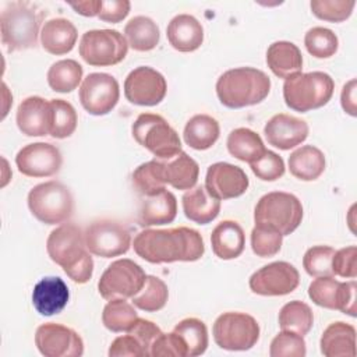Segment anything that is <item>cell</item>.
Segmentation results:
<instances>
[{
	"mask_svg": "<svg viewBox=\"0 0 357 357\" xmlns=\"http://www.w3.org/2000/svg\"><path fill=\"white\" fill-rule=\"evenodd\" d=\"M132 247L138 257L151 264L194 262L205 252L202 236L185 226L145 229L135 236Z\"/></svg>",
	"mask_w": 357,
	"mask_h": 357,
	"instance_id": "1",
	"label": "cell"
},
{
	"mask_svg": "<svg viewBox=\"0 0 357 357\" xmlns=\"http://www.w3.org/2000/svg\"><path fill=\"white\" fill-rule=\"evenodd\" d=\"M50 259L78 284L86 283L93 273V259L86 247L85 233L74 223H64L50 231L46 240Z\"/></svg>",
	"mask_w": 357,
	"mask_h": 357,
	"instance_id": "2",
	"label": "cell"
},
{
	"mask_svg": "<svg viewBox=\"0 0 357 357\" xmlns=\"http://www.w3.org/2000/svg\"><path fill=\"white\" fill-rule=\"evenodd\" d=\"M271 91V78L254 67H237L225 71L216 81V95L229 109H241L261 103Z\"/></svg>",
	"mask_w": 357,
	"mask_h": 357,
	"instance_id": "3",
	"label": "cell"
},
{
	"mask_svg": "<svg viewBox=\"0 0 357 357\" xmlns=\"http://www.w3.org/2000/svg\"><path fill=\"white\" fill-rule=\"evenodd\" d=\"M43 11L26 1L8 4L0 15L1 42L8 52H18L35 47Z\"/></svg>",
	"mask_w": 357,
	"mask_h": 357,
	"instance_id": "4",
	"label": "cell"
},
{
	"mask_svg": "<svg viewBox=\"0 0 357 357\" xmlns=\"http://www.w3.org/2000/svg\"><path fill=\"white\" fill-rule=\"evenodd\" d=\"M335 91L332 77L324 71L298 73L284 79L283 99L291 110L305 113L325 106Z\"/></svg>",
	"mask_w": 357,
	"mask_h": 357,
	"instance_id": "5",
	"label": "cell"
},
{
	"mask_svg": "<svg viewBox=\"0 0 357 357\" xmlns=\"http://www.w3.org/2000/svg\"><path fill=\"white\" fill-rule=\"evenodd\" d=\"M303 220V205L300 199L284 191H272L259 198L254 209L257 226L278 230L282 236L293 233Z\"/></svg>",
	"mask_w": 357,
	"mask_h": 357,
	"instance_id": "6",
	"label": "cell"
},
{
	"mask_svg": "<svg viewBox=\"0 0 357 357\" xmlns=\"http://www.w3.org/2000/svg\"><path fill=\"white\" fill-rule=\"evenodd\" d=\"M131 134L156 159L167 160L181 152L177 131L160 114L141 113L131 126Z\"/></svg>",
	"mask_w": 357,
	"mask_h": 357,
	"instance_id": "7",
	"label": "cell"
},
{
	"mask_svg": "<svg viewBox=\"0 0 357 357\" xmlns=\"http://www.w3.org/2000/svg\"><path fill=\"white\" fill-rule=\"evenodd\" d=\"M28 208L39 222L59 225L73 216L74 198L68 187L60 181L50 180L31 188Z\"/></svg>",
	"mask_w": 357,
	"mask_h": 357,
	"instance_id": "8",
	"label": "cell"
},
{
	"mask_svg": "<svg viewBox=\"0 0 357 357\" xmlns=\"http://www.w3.org/2000/svg\"><path fill=\"white\" fill-rule=\"evenodd\" d=\"M215 343L229 351H244L254 347L259 339L257 319L245 312H223L213 322Z\"/></svg>",
	"mask_w": 357,
	"mask_h": 357,
	"instance_id": "9",
	"label": "cell"
},
{
	"mask_svg": "<svg viewBox=\"0 0 357 357\" xmlns=\"http://www.w3.org/2000/svg\"><path fill=\"white\" fill-rule=\"evenodd\" d=\"M79 56L93 67L119 64L128 52V43L123 33L116 29H91L79 40Z\"/></svg>",
	"mask_w": 357,
	"mask_h": 357,
	"instance_id": "10",
	"label": "cell"
},
{
	"mask_svg": "<svg viewBox=\"0 0 357 357\" xmlns=\"http://www.w3.org/2000/svg\"><path fill=\"white\" fill-rule=\"evenodd\" d=\"M144 269L128 258L113 261L98 282V291L105 300L132 298L144 286Z\"/></svg>",
	"mask_w": 357,
	"mask_h": 357,
	"instance_id": "11",
	"label": "cell"
},
{
	"mask_svg": "<svg viewBox=\"0 0 357 357\" xmlns=\"http://www.w3.org/2000/svg\"><path fill=\"white\" fill-rule=\"evenodd\" d=\"M85 241L91 254L112 258L126 254L131 245V234L116 220L102 219L92 222L85 230Z\"/></svg>",
	"mask_w": 357,
	"mask_h": 357,
	"instance_id": "12",
	"label": "cell"
},
{
	"mask_svg": "<svg viewBox=\"0 0 357 357\" xmlns=\"http://www.w3.org/2000/svg\"><path fill=\"white\" fill-rule=\"evenodd\" d=\"M79 102L92 116L110 113L119 102L120 88L117 79L106 73L88 74L79 86Z\"/></svg>",
	"mask_w": 357,
	"mask_h": 357,
	"instance_id": "13",
	"label": "cell"
},
{
	"mask_svg": "<svg viewBox=\"0 0 357 357\" xmlns=\"http://www.w3.org/2000/svg\"><path fill=\"white\" fill-rule=\"evenodd\" d=\"M356 280L339 282L332 276H321L310 283L308 296L319 307L356 317Z\"/></svg>",
	"mask_w": 357,
	"mask_h": 357,
	"instance_id": "14",
	"label": "cell"
},
{
	"mask_svg": "<svg viewBox=\"0 0 357 357\" xmlns=\"http://www.w3.org/2000/svg\"><path fill=\"white\" fill-rule=\"evenodd\" d=\"M167 91L165 77L149 66L135 67L128 73L124 81V95L127 100L138 106L159 105Z\"/></svg>",
	"mask_w": 357,
	"mask_h": 357,
	"instance_id": "15",
	"label": "cell"
},
{
	"mask_svg": "<svg viewBox=\"0 0 357 357\" xmlns=\"http://www.w3.org/2000/svg\"><path fill=\"white\" fill-rule=\"evenodd\" d=\"M300 273L294 265L286 261L271 262L255 271L250 280V289L259 296H286L297 289Z\"/></svg>",
	"mask_w": 357,
	"mask_h": 357,
	"instance_id": "16",
	"label": "cell"
},
{
	"mask_svg": "<svg viewBox=\"0 0 357 357\" xmlns=\"http://www.w3.org/2000/svg\"><path fill=\"white\" fill-rule=\"evenodd\" d=\"M35 344L45 357H81L84 354L82 337L74 329L56 322L38 326Z\"/></svg>",
	"mask_w": 357,
	"mask_h": 357,
	"instance_id": "17",
	"label": "cell"
},
{
	"mask_svg": "<svg viewBox=\"0 0 357 357\" xmlns=\"http://www.w3.org/2000/svg\"><path fill=\"white\" fill-rule=\"evenodd\" d=\"M15 165L24 176L50 177L60 172L63 156L60 149L53 144L33 142L18 151Z\"/></svg>",
	"mask_w": 357,
	"mask_h": 357,
	"instance_id": "18",
	"label": "cell"
},
{
	"mask_svg": "<svg viewBox=\"0 0 357 357\" xmlns=\"http://www.w3.org/2000/svg\"><path fill=\"white\" fill-rule=\"evenodd\" d=\"M250 185L245 172L227 162H216L211 165L205 176L206 191L220 199H230L243 195Z\"/></svg>",
	"mask_w": 357,
	"mask_h": 357,
	"instance_id": "19",
	"label": "cell"
},
{
	"mask_svg": "<svg viewBox=\"0 0 357 357\" xmlns=\"http://www.w3.org/2000/svg\"><path fill=\"white\" fill-rule=\"evenodd\" d=\"M308 131L307 121L286 113L272 116L264 127L268 144L282 151H289L304 142L308 137Z\"/></svg>",
	"mask_w": 357,
	"mask_h": 357,
	"instance_id": "20",
	"label": "cell"
},
{
	"mask_svg": "<svg viewBox=\"0 0 357 357\" xmlns=\"http://www.w3.org/2000/svg\"><path fill=\"white\" fill-rule=\"evenodd\" d=\"M50 100L40 96L25 98L17 109L18 130L26 137H43L50 131Z\"/></svg>",
	"mask_w": 357,
	"mask_h": 357,
	"instance_id": "21",
	"label": "cell"
},
{
	"mask_svg": "<svg viewBox=\"0 0 357 357\" xmlns=\"http://www.w3.org/2000/svg\"><path fill=\"white\" fill-rule=\"evenodd\" d=\"M68 298V287L59 276H46L40 279L32 291V304L35 310L45 317L61 312L67 305Z\"/></svg>",
	"mask_w": 357,
	"mask_h": 357,
	"instance_id": "22",
	"label": "cell"
},
{
	"mask_svg": "<svg viewBox=\"0 0 357 357\" xmlns=\"http://www.w3.org/2000/svg\"><path fill=\"white\" fill-rule=\"evenodd\" d=\"M177 215V199L166 187L153 195L144 197L138 211V225L142 227L172 223Z\"/></svg>",
	"mask_w": 357,
	"mask_h": 357,
	"instance_id": "23",
	"label": "cell"
},
{
	"mask_svg": "<svg viewBox=\"0 0 357 357\" xmlns=\"http://www.w3.org/2000/svg\"><path fill=\"white\" fill-rule=\"evenodd\" d=\"M166 35L172 47L183 53L197 50L204 42V28L201 22L190 14L173 17L167 25Z\"/></svg>",
	"mask_w": 357,
	"mask_h": 357,
	"instance_id": "24",
	"label": "cell"
},
{
	"mask_svg": "<svg viewBox=\"0 0 357 357\" xmlns=\"http://www.w3.org/2000/svg\"><path fill=\"white\" fill-rule=\"evenodd\" d=\"M78 38L75 25L67 18H52L46 21L40 31L42 47L56 56L66 54L73 50Z\"/></svg>",
	"mask_w": 357,
	"mask_h": 357,
	"instance_id": "25",
	"label": "cell"
},
{
	"mask_svg": "<svg viewBox=\"0 0 357 357\" xmlns=\"http://www.w3.org/2000/svg\"><path fill=\"white\" fill-rule=\"evenodd\" d=\"M213 254L220 259H234L241 255L245 245V234L236 220L220 222L211 234Z\"/></svg>",
	"mask_w": 357,
	"mask_h": 357,
	"instance_id": "26",
	"label": "cell"
},
{
	"mask_svg": "<svg viewBox=\"0 0 357 357\" xmlns=\"http://www.w3.org/2000/svg\"><path fill=\"white\" fill-rule=\"evenodd\" d=\"M266 64L279 78H289L303 70V54L297 45L289 40H278L266 50Z\"/></svg>",
	"mask_w": 357,
	"mask_h": 357,
	"instance_id": "27",
	"label": "cell"
},
{
	"mask_svg": "<svg viewBox=\"0 0 357 357\" xmlns=\"http://www.w3.org/2000/svg\"><path fill=\"white\" fill-rule=\"evenodd\" d=\"M321 353L325 357L356 354V328L343 321L329 324L321 336Z\"/></svg>",
	"mask_w": 357,
	"mask_h": 357,
	"instance_id": "28",
	"label": "cell"
},
{
	"mask_svg": "<svg viewBox=\"0 0 357 357\" xmlns=\"http://www.w3.org/2000/svg\"><path fill=\"white\" fill-rule=\"evenodd\" d=\"M181 204L185 218L198 225L212 222L220 211V201L212 197L205 185L192 187L185 191L181 197Z\"/></svg>",
	"mask_w": 357,
	"mask_h": 357,
	"instance_id": "29",
	"label": "cell"
},
{
	"mask_svg": "<svg viewBox=\"0 0 357 357\" xmlns=\"http://www.w3.org/2000/svg\"><path fill=\"white\" fill-rule=\"evenodd\" d=\"M325 155L314 145H303L289 156L290 173L303 181L317 180L325 170Z\"/></svg>",
	"mask_w": 357,
	"mask_h": 357,
	"instance_id": "30",
	"label": "cell"
},
{
	"mask_svg": "<svg viewBox=\"0 0 357 357\" xmlns=\"http://www.w3.org/2000/svg\"><path fill=\"white\" fill-rule=\"evenodd\" d=\"M162 167L165 183L176 190H190L198 181L199 166L183 151L172 159L162 160Z\"/></svg>",
	"mask_w": 357,
	"mask_h": 357,
	"instance_id": "31",
	"label": "cell"
},
{
	"mask_svg": "<svg viewBox=\"0 0 357 357\" xmlns=\"http://www.w3.org/2000/svg\"><path fill=\"white\" fill-rule=\"evenodd\" d=\"M220 134V127L216 119L209 114H195L192 116L183 131L184 142L197 151L209 149L218 141Z\"/></svg>",
	"mask_w": 357,
	"mask_h": 357,
	"instance_id": "32",
	"label": "cell"
},
{
	"mask_svg": "<svg viewBox=\"0 0 357 357\" xmlns=\"http://www.w3.org/2000/svg\"><path fill=\"white\" fill-rule=\"evenodd\" d=\"M226 145L231 156L247 163L258 160L266 152L259 134L245 127H238L230 131Z\"/></svg>",
	"mask_w": 357,
	"mask_h": 357,
	"instance_id": "33",
	"label": "cell"
},
{
	"mask_svg": "<svg viewBox=\"0 0 357 357\" xmlns=\"http://www.w3.org/2000/svg\"><path fill=\"white\" fill-rule=\"evenodd\" d=\"M124 38L128 46L135 52H149L158 46L160 32L152 18L137 15L126 24Z\"/></svg>",
	"mask_w": 357,
	"mask_h": 357,
	"instance_id": "34",
	"label": "cell"
},
{
	"mask_svg": "<svg viewBox=\"0 0 357 357\" xmlns=\"http://www.w3.org/2000/svg\"><path fill=\"white\" fill-rule=\"evenodd\" d=\"M82 74L84 70L78 61L73 59L59 60L47 71V84L56 92L68 93L78 86Z\"/></svg>",
	"mask_w": 357,
	"mask_h": 357,
	"instance_id": "35",
	"label": "cell"
},
{
	"mask_svg": "<svg viewBox=\"0 0 357 357\" xmlns=\"http://www.w3.org/2000/svg\"><path fill=\"white\" fill-rule=\"evenodd\" d=\"M312 324V310L304 301H289L279 311V326L282 331H291L304 336L311 331Z\"/></svg>",
	"mask_w": 357,
	"mask_h": 357,
	"instance_id": "36",
	"label": "cell"
},
{
	"mask_svg": "<svg viewBox=\"0 0 357 357\" xmlns=\"http://www.w3.org/2000/svg\"><path fill=\"white\" fill-rule=\"evenodd\" d=\"M138 314L134 304L126 301V298H112L103 308L102 322L105 328L112 332H127L132 328Z\"/></svg>",
	"mask_w": 357,
	"mask_h": 357,
	"instance_id": "37",
	"label": "cell"
},
{
	"mask_svg": "<svg viewBox=\"0 0 357 357\" xmlns=\"http://www.w3.org/2000/svg\"><path fill=\"white\" fill-rule=\"evenodd\" d=\"M187 349V357H195L205 353L208 347L206 325L198 318H184L173 329Z\"/></svg>",
	"mask_w": 357,
	"mask_h": 357,
	"instance_id": "38",
	"label": "cell"
},
{
	"mask_svg": "<svg viewBox=\"0 0 357 357\" xmlns=\"http://www.w3.org/2000/svg\"><path fill=\"white\" fill-rule=\"evenodd\" d=\"M131 178H132V185L139 195L148 197V195L156 194L166 185L163 178L162 159L155 158L149 162L139 165L132 172Z\"/></svg>",
	"mask_w": 357,
	"mask_h": 357,
	"instance_id": "39",
	"label": "cell"
},
{
	"mask_svg": "<svg viewBox=\"0 0 357 357\" xmlns=\"http://www.w3.org/2000/svg\"><path fill=\"white\" fill-rule=\"evenodd\" d=\"M169 298V289L166 283L153 275H146L142 289L132 297V304L146 312L162 310Z\"/></svg>",
	"mask_w": 357,
	"mask_h": 357,
	"instance_id": "40",
	"label": "cell"
},
{
	"mask_svg": "<svg viewBox=\"0 0 357 357\" xmlns=\"http://www.w3.org/2000/svg\"><path fill=\"white\" fill-rule=\"evenodd\" d=\"M50 131L49 135L57 139L67 138L74 134L78 123L74 106L64 99H50Z\"/></svg>",
	"mask_w": 357,
	"mask_h": 357,
	"instance_id": "41",
	"label": "cell"
},
{
	"mask_svg": "<svg viewBox=\"0 0 357 357\" xmlns=\"http://www.w3.org/2000/svg\"><path fill=\"white\" fill-rule=\"evenodd\" d=\"M307 52L317 59L332 57L339 47V39L333 31L324 26H314L304 35Z\"/></svg>",
	"mask_w": 357,
	"mask_h": 357,
	"instance_id": "42",
	"label": "cell"
},
{
	"mask_svg": "<svg viewBox=\"0 0 357 357\" xmlns=\"http://www.w3.org/2000/svg\"><path fill=\"white\" fill-rule=\"evenodd\" d=\"M335 250L329 245H314L308 248L303 258V266L310 276H333L332 258Z\"/></svg>",
	"mask_w": 357,
	"mask_h": 357,
	"instance_id": "43",
	"label": "cell"
},
{
	"mask_svg": "<svg viewBox=\"0 0 357 357\" xmlns=\"http://www.w3.org/2000/svg\"><path fill=\"white\" fill-rule=\"evenodd\" d=\"M283 236L266 226H257L251 230V248L252 252L261 258H269L276 255L282 248Z\"/></svg>",
	"mask_w": 357,
	"mask_h": 357,
	"instance_id": "44",
	"label": "cell"
},
{
	"mask_svg": "<svg viewBox=\"0 0 357 357\" xmlns=\"http://www.w3.org/2000/svg\"><path fill=\"white\" fill-rule=\"evenodd\" d=\"M307 354V344L304 336L291 332L282 331L271 342V357H304Z\"/></svg>",
	"mask_w": 357,
	"mask_h": 357,
	"instance_id": "45",
	"label": "cell"
},
{
	"mask_svg": "<svg viewBox=\"0 0 357 357\" xmlns=\"http://www.w3.org/2000/svg\"><path fill=\"white\" fill-rule=\"evenodd\" d=\"M356 6L353 0H312L310 3L312 14L324 21L342 22L346 21Z\"/></svg>",
	"mask_w": 357,
	"mask_h": 357,
	"instance_id": "46",
	"label": "cell"
},
{
	"mask_svg": "<svg viewBox=\"0 0 357 357\" xmlns=\"http://www.w3.org/2000/svg\"><path fill=\"white\" fill-rule=\"evenodd\" d=\"M250 167L252 173L264 181H275L284 174V162L282 156L269 149H266L258 160L250 163Z\"/></svg>",
	"mask_w": 357,
	"mask_h": 357,
	"instance_id": "47",
	"label": "cell"
},
{
	"mask_svg": "<svg viewBox=\"0 0 357 357\" xmlns=\"http://www.w3.org/2000/svg\"><path fill=\"white\" fill-rule=\"evenodd\" d=\"M357 247L349 245L335 251L332 258V271L333 275L340 278L354 279L357 276Z\"/></svg>",
	"mask_w": 357,
	"mask_h": 357,
	"instance_id": "48",
	"label": "cell"
},
{
	"mask_svg": "<svg viewBox=\"0 0 357 357\" xmlns=\"http://www.w3.org/2000/svg\"><path fill=\"white\" fill-rule=\"evenodd\" d=\"M151 356H173V357H187V349L180 336L176 332L162 333L151 347Z\"/></svg>",
	"mask_w": 357,
	"mask_h": 357,
	"instance_id": "49",
	"label": "cell"
},
{
	"mask_svg": "<svg viewBox=\"0 0 357 357\" xmlns=\"http://www.w3.org/2000/svg\"><path fill=\"white\" fill-rule=\"evenodd\" d=\"M127 332L138 340V343L142 346L145 351V356H151L152 344L163 333L162 329L155 322L144 318H138L132 325V328Z\"/></svg>",
	"mask_w": 357,
	"mask_h": 357,
	"instance_id": "50",
	"label": "cell"
},
{
	"mask_svg": "<svg viewBox=\"0 0 357 357\" xmlns=\"http://www.w3.org/2000/svg\"><path fill=\"white\" fill-rule=\"evenodd\" d=\"M107 354L110 357H121V356L123 357H126V356H130V357H146L142 346L128 332H127V335L117 336L112 342Z\"/></svg>",
	"mask_w": 357,
	"mask_h": 357,
	"instance_id": "51",
	"label": "cell"
},
{
	"mask_svg": "<svg viewBox=\"0 0 357 357\" xmlns=\"http://www.w3.org/2000/svg\"><path fill=\"white\" fill-rule=\"evenodd\" d=\"M130 8H131V3L128 0H109V1L102 0V8L98 17L105 22L117 24L128 15Z\"/></svg>",
	"mask_w": 357,
	"mask_h": 357,
	"instance_id": "52",
	"label": "cell"
},
{
	"mask_svg": "<svg viewBox=\"0 0 357 357\" xmlns=\"http://www.w3.org/2000/svg\"><path fill=\"white\" fill-rule=\"evenodd\" d=\"M356 89H357V81L356 78H351L349 82H346L342 88L340 93V105L343 110L356 117L357 116V105H356Z\"/></svg>",
	"mask_w": 357,
	"mask_h": 357,
	"instance_id": "53",
	"label": "cell"
},
{
	"mask_svg": "<svg viewBox=\"0 0 357 357\" xmlns=\"http://www.w3.org/2000/svg\"><path fill=\"white\" fill-rule=\"evenodd\" d=\"M70 6L81 15L84 17H95L99 15V11L102 8V0H85V1H77L70 3Z\"/></svg>",
	"mask_w": 357,
	"mask_h": 357,
	"instance_id": "54",
	"label": "cell"
}]
</instances>
